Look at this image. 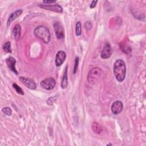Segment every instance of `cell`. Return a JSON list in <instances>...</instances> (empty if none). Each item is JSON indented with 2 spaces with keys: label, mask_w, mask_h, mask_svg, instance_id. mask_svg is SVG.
I'll return each instance as SVG.
<instances>
[{
  "label": "cell",
  "mask_w": 146,
  "mask_h": 146,
  "mask_svg": "<svg viewBox=\"0 0 146 146\" xmlns=\"http://www.w3.org/2000/svg\"><path fill=\"white\" fill-rule=\"evenodd\" d=\"M54 28L56 38L58 39H63L64 37V30L63 25L59 22H55L54 24Z\"/></svg>",
  "instance_id": "obj_5"
},
{
  "label": "cell",
  "mask_w": 146,
  "mask_h": 146,
  "mask_svg": "<svg viewBox=\"0 0 146 146\" xmlns=\"http://www.w3.org/2000/svg\"><path fill=\"white\" fill-rule=\"evenodd\" d=\"M22 13V9H18L17 10H16L15 11H14V13H13L10 17H9L8 19H7V26H10V25L11 24V23L15 20L17 17H18Z\"/></svg>",
  "instance_id": "obj_12"
},
{
  "label": "cell",
  "mask_w": 146,
  "mask_h": 146,
  "mask_svg": "<svg viewBox=\"0 0 146 146\" xmlns=\"http://www.w3.org/2000/svg\"><path fill=\"white\" fill-rule=\"evenodd\" d=\"M78 64H79V58L78 57H76L75 58V64H74V67L73 69V73L75 74H76L77 70H78Z\"/></svg>",
  "instance_id": "obj_20"
},
{
  "label": "cell",
  "mask_w": 146,
  "mask_h": 146,
  "mask_svg": "<svg viewBox=\"0 0 146 146\" xmlns=\"http://www.w3.org/2000/svg\"><path fill=\"white\" fill-rule=\"evenodd\" d=\"M85 27H86V28L87 29L90 30V29L91 28V23H90V22H86V23H85Z\"/></svg>",
  "instance_id": "obj_22"
},
{
  "label": "cell",
  "mask_w": 146,
  "mask_h": 146,
  "mask_svg": "<svg viewBox=\"0 0 146 146\" xmlns=\"http://www.w3.org/2000/svg\"><path fill=\"white\" fill-rule=\"evenodd\" d=\"M20 81L27 88L30 90H35L36 89V84L34 81L29 78H25L21 76L19 77Z\"/></svg>",
  "instance_id": "obj_6"
},
{
  "label": "cell",
  "mask_w": 146,
  "mask_h": 146,
  "mask_svg": "<svg viewBox=\"0 0 146 146\" xmlns=\"http://www.w3.org/2000/svg\"><path fill=\"white\" fill-rule=\"evenodd\" d=\"M6 64L8 66V67L13 71L14 72L15 74H18V71H17L15 65L16 63V60L15 59L13 58V57H9L6 59Z\"/></svg>",
  "instance_id": "obj_11"
},
{
  "label": "cell",
  "mask_w": 146,
  "mask_h": 146,
  "mask_svg": "<svg viewBox=\"0 0 146 146\" xmlns=\"http://www.w3.org/2000/svg\"><path fill=\"white\" fill-rule=\"evenodd\" d=\"M97 2H98L97 1H92L91 3V5H90V7L92 8V9L94 8L96 6V5Z\"/></svg>",
  "instance_id": "obj_21"
},
{
  "label": "cell",
  "mask_w": 146,
  "mask_h": 146,
  "mask_svg": "<svg viewBox=\"0 0 146 146\" xmlns=\"http://www.w3.org/2000/svg\"><path fill=\"white\" fill-rule=\"evenodd\" d=\"M123 109V103L120 100L114 102L111 106V111L113 114L119 113Z\"/></svg>",
  "instance_id": "obj_10"
},
{
  "label": "cell",
  "mask_w": 146,
  "mask_h": 146,
  "mask_svg": "<svg viewBox=\"0 0 146 146\" xmlns=\"http://www.w3.org/2000/svg\"><path fill=\"white\" fill-rule=\"evenodd\" d=\"M102 74V70L99 67L92 68L87 75L88 82L91 84H94L100 79Z\"/></svg>",
  "instance_id": "obj_3"
},
{
  "label": "cell",
  "mask_w": 146,
  "mask_h": 146,
  "mask_svg": "<svg viewBox=\"0 0 146 146\" xmlns=\"http://www.w3.org/2000/svg\"><path fill=\"white\" fill-rule=\"evenodd\" d=\"M39 6L45 10H50L56 13H61L63 12V9L62 7L58 4L55 5H40Z\"/></svg>",
  "instance_id": "obj_7"
},
{
  "label": "cell",
  "mask_w": 146,
  "mask_h": 146,
  "mask_svg": "<svg viewBox=\"0 0 146 146\" xmlns=\"http://www.w3.org/2000/svg\"><path fill=\"white\" fill-rule=\"evenodd\" d=\"M13 88H15V90L17 93H18L21 95H24V92H23L22 89L19 86H18L16 83H14L13 84Z\"/></svg>",
  "instance_id": "obj_18"
},
{
  "label": "cell",
  "mask_w": 146,
  "mask_h": 146,
  "mask_svg": "<svg viewBox=\"0 0 146 146\" xmlns=\"http://www.w3.org/2000/svg\"><path fill=\"white\" fill-rule=\"evenodd\" d=\"M3 50L6 52H11V43L10 42H7L3 45Z\"/></svg>",
  "instance_id": "obj_16"
},
{
  "label": "cell",
  "mask_w": 146,
  "mask_h": 146,
  "mask_svg": "<svg viewBox=\"0 0 146 146\" xmlns=\"http://www.w3.org/2000/svg\"><path fill=\"white\" fill-rule=\"evenodd\" d=\"M34 34L36 37L42 40L45 43H48L51 38L48 29L43 26H39L36 27L34 31Z\"/></svg>",
  "instance_id": "obj_2"
},
{
  "label": "cell",
  "mask_w": 146,
  "mask_h": 146,
  "mask_svg": "<svg viewBox=\"0 0 146 146\" xmlns=\"http://www.w3.org/2000/svg\"><path fill=\"white\" fill-rule=\"evenodd\" d=\"M67 86H68V76H67V66L66 67L64 75L62 80L61 87L62 88H66Z\"/></svg>",
  "instance_id": "obj_14"
},
{
  "label": "cell",
  "mask_w": 146,
  "mask_h": 146,
  "mask_svg": "<svg viewBox=\"0 0 146 146\" xmlns=\"http://www.w3.org/2000/svg\"><path fill=\"white\" fill-rule=\"evenodd\" d=\"M94 131L97 133H100L102 131V128L98 123H94L92 125Z\"/></svg>",
  "instance_id": "obj_15"
},
{
  "label": "cell",
  "mask_w": 146,
  "mask_h": 146,
  "mask_svg": "<svg viewBox=\"0 0 146 146\" xmlns=\"http://www.w3.org/2000/svg\"><path fill=\"white\" fill-rule=\"evenodd\" d=\"M2 111L3 112V113L7 116H10L11 115L12 111L10 108L9 107H4L2 108Z\"/></svg>",
  "instance_id": "obj_19"
},
{
  "label": "cell",
  "mask_w": 146,
  "mask_h": 146,
  "mask_svg": "<svg viewBox=\"0 0 146 146\" xmlns=\"http://www.w3.org/2000/svg\"><path fill=\"white\" fill-rule=\"evenodd\" d=\"M112 48L110 46V44L107 43L105 44V46H104L102 52H101V57L103 59H108L109 58L111 54H112Z\"/></svg>",
  "instance_id": "obj_9"
},
{
  "label": "cell",
  "mask_w": 146,
  "mask_h": 146,
  "mask_svg": "<svg viewBox=\"0 0 146 146\" xmlns=\"http://www.w3.org/2000/svg\"><path fill=\"white\" fill-rule=\"evenodd\" d=\"M76 35L77 36H79L82 34V26L80 22H78L76 24Z\"/></svg>",
  "instance_id": "obj_17"
},
{
  "label": "cell",
  "mask_w": 146,
  "mask_h": 146,
  "mask_svg": "<svg viewBox=\"0 0 146 146\" xmlns=\"http://www.w3.org/2000/svg\"><path fill=\"white\" fill-rule=\"evenodd\" d=\"M56 2V1H43V3H44V5H48V4H51V3H55Z\"/></svg>",
  "instance_id": "obj_23"
},
{
  "label": "cell",
  "mask_w": 146,
  "mask_h": 146,
  "mask_svg": "<svg viewBox=\"0 0 146 146\" xmlns=\"http://www.w3.org/2000/svg\"><path fill=\"white\" fill-rule=\"evenodd\" d=\"M56 82L53 78H46L40 82V86L44 89L51 90L53 89L55 86Z\"/></svg>",
  "instance_id": "obj_4"
},
{
  "label": "cell",
  "mask_w": 146,
  "mask_h": 146,
  "mask_svg": "<svg viewBox=\"0 0 146 146\" xmlns=\"http://www.w3.org/2000/svg\"><path fill=\"white\" fill-rule=\"evenodd\" d=\"M21 27L19 25H16L13 29V35L15 39L18 40L21 36Z\"/></svg>",
  "instance_id": "obj_13"
},
{
  "label": "cell",
  "mask_w": 146,
  "mask_h": 146,
  "mask_svg": "<svg viewBox=\"0 0 146 146\" xmlns=\"http://www.w3.org/2000/svg\"><path fill=\"white\" fill-rule=\"evenodd\" d=\"M113 74L118 82H123L125 79L126 67L125 63L121 59L117 60L113 64Z\"/></svg>",
  "instance_id": "obj_1"
},
{
  "label": "cell",
  "mask_w": 146,
  "mask_h": 146,
  "mask_svg": "<svg viewBox=\"0 0 146 146\" xmlns=\"http://www.w3.org/2000/svg\"><path fill=\"white\" fill-rule=\"evenodd\" d=\"M66 54L63 51H59L57 52L55 57V64L57 67L61 66L64 62Z\"/></svg>",
  "instance_id": "obj_8"
}]
</instances>
